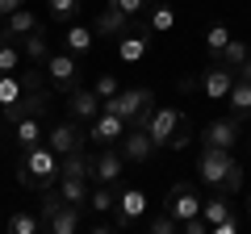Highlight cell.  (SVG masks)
I'll list each match as a JSON object with an SVG mask.
<instances>
[{
	"label": "cell",
	"instance_id": "cell-3",
	"mask_svg": "<svg viewBox=\"0 0 251 234\" xmlns=\"http://www.w3.org/2000/svg\"><path fill=\"white\" fill-rule=\"evenodd\" d=\"M100 109L117 113L126 126H143L147 130V117L155 113V92L151 88H117L109 100H100Z\"/></svg>",
	"mask_w": 251,
	"mask_h": 234
},
{
	"label": "cell",
	"instance_id": "cell-20",
	"mask_svg": "<svg viewBox=\"0 0 251 234\" xmlns=\"http://www.w3.org/2000/svg\"><path fill=\"white\" fill-rule=\"evenodd\" d=\"M17 46H21V54H25L29 63H38V67H42L46 59H50V38H46V29H42V25H38V29H29V34L21 38Z\"/></svg>",
	"mask_w": 251,
	"mask_h": 234
},
{
	"label": "cell",
	"instance_id": "cell-30",
	"mask_svg": "<svg viewBox=\"0 0 251 234\" xmlns=\"http://www.w3.org/2000/svg\"><path fill=\"white\" fill-rule=\"evenodd\" d=\"M247 54H251V46L243 42V38H230V42H226V50L218 54V63H222V67H230V71H234V67H239L243 59H247Z\"/></svg>",
	"mask_w": 251,
	"mask_h": 234
},
{
	"label": "cell",
	"instance_id": "cell-33",
	"mask_svg": "<svg viewBox=\"0 0 251 234\" xmlns=\"http://www.w3.org/2000/svg\"><path fill=\"white\" fill-rule=\"evenodd\" d=\"M21 92H25V88H21L17 71H4V75H0V109H4V105H13V100H17Z\"/></svg>",
	"mask_w": 251,
	"mask_h": 234
},
{
	"label": "cell",
	"instance_id": "cell-11",
	"mask_svg": "<svg viewBox=\"0 0 251 234\" xmlns=\"http://www.w3.org/2000/svg\"><path fill=\"white\" fill-rule=\"evenodd\" d=\"M138 25H147V21H138V17H126L122 9L105 4V9L97 13V21H92V34H97V38H122V34H130V29H138Z\"/></svg>",
	"mask_w": 251,
	"mask_h": 234
},
{
	"label": "cell",
	"instance_id": "cell-42",
	"mask_svg": "<svg viewBox=\"0 0 251 234\" xmlns=\"http://www.w3.org/2000/svg\"><path fill=\"white\" fill-rule=\"evenodd\" d=\"M0 75H4V71H0Z\"/></svg>",
	"mask_w": 251,
	"mask_h": 234
},
{
	"label": "cell",
	"instance_id": "cell-31",
	"mask_svg": "<svg viewBox=\"0 0 251 234\" xmlns=\"http://www.w3.org/2000/svg\"><path fill=\"white\" fill-rule=\"evenodd\" d=\"M147 230H151V234H180V222H176V217H172L168 213V209H159V213H155V217H147Z\"/></svg>",
	"mask_w": 251,
	"mask_h": 234
},
{
	"label": "cell",
	"instance_id": "cell-24",
	"mask_svg": "<svg viewBox=\"0 0 251 234\" xmlns=\"http://www.w3.org/2000/svg\"><path fill=\"white\" fill-rule=\"evenodd\" d=\"M226 105H230V117L247 121L251 117V80H239V75H234V88L226 92Z\"/></svg>",
	"mask_w": 251,
	"mask_h": 234
},
{
	"label": "cell",
	"instance_id": "cell-2",
	"mask_svg": "<svg viewBox=\"0 0 251 234\" xmlns=\"http://www.w3.org/2000/svg\"><path fill=\"white\" fill-rule=\"evenodd\" d=\"M17 184L29 192H42V188H54L59 184V151H50L46 142L21 151V163H17Z\"/></svg>",
	"mask_w": 251,
	"mask_h": 234
},
{
	"label": "cell",
	"instance_id": "cell-19",
	"mask_svg": "<svg viewBox=\"0 0 251 234\" xmlns=\"http://www.w3.org/2000/svg\"><path fill=\"white\" fill-rule=\"evenodd\" d=\"M63 46H67L75 59H84V54H92V46H97V34H92V25L72 21V25H67V34H63Z\"/></svg>",
	"mask_w": 251,
	"mask_h": 234
},
{
	"label": "cell",
	"instance_id": "cell-5",
	"mask_svg": "<svg viewBox=\"0 0 251 234\" xmlns=\"http://www.w3.org/2000/svg\"><path fill=\"white\" fill-rule=\"evenodd\" d=\"M46 80H50V88L54 92H67L72 88H80V59H75L72 50H50V59H46Z\"/></svg>",
	"mask_w": 251,
	"mask_h": 234
},
{
	"label": "cell",
	"instance_id": "cell-13",
	"mask_svg": "<svg viewBox=\"0 0 251 234\" xmlns=\"http://www.w3.org/2000/svg\"><path fill=\"white\" fill-rule=\"evenodd\" d=\"M239 134H243V121H239V117H218V121H209V126L201 130V146H222V151H234Z\"/></svg>",
	"mask_w": 251,
	"mask_h": 234
},
{
	"label": "cell",
	"instance_id": "cell-23",
	"mask_svg": "<svg viewBox=\"0 0 251 234\" xmlns=\"http://www.w3.org/2000/svg\"><path fill=\"white\" fill-rule=\"evenodd\" d=\"M29 29H38V17H34V9H25V4L4 17V38H9V42H21Z\"/></svg>",
	"mask_w": 251,
	"mask_h": 234
},
{
	"label": "cell",
	"instance_id": "cell-39",
	"mask_svg": "<svg viewBox=\"0 0 251 234\" xmlns=\"http://www.w3.org/2000/svg\"><path fill=\"white\" fill-rule=\"evenodd\" d=\"M25 0H0V17H9V13H17Z\"/></svg>",
	"mask_w": 251,
	"mask_h": 234
},
{
	"label": "cell",
	"instance_id": "cell-32",
	"mask_svg": "<svg viewBox=\"0 0 251 234\" xmlns=\"http://www.w3.org/2000/svg\"><path fill=\"white\" fill-rule=\"evenodd\" d=\"M4 226H9L13 234H38V230H42V217H38V213H13Z\"/></svg>",
	"mask_w": 251,
	"mask_h": 234
},
{
	"label": "cell",
	"instance_id": "cell-35",
	"mask_svg": "<svg viewBox=\"0 0 251 234\" xmlns=\"http://www.w3.org/2000/svg\"><path fill=\"white\" fill-rule=\"evenodd\" d=\"M21 59H25V54H21L17 42H0V71H17Z\"/></svg>",
	"mask_w": 251,
	"mask_h": 234
},
{
	"label": "cell",
	"instance_id": "cell-8",
	"mask_svg": "<svg viewBox=\"0 0 251 234\" xmlns=\"http://www.w3.org/2000/svg\"><path fill=\"white\" fill-rule=\"evenodd\" d=\"M163 209H168L176 222H188V217L201 213V192L193 188L188 180H176V184L168 188V197H163Z\"/></svg>",
	"mask_w": 251,
	"mask_h": 234
},
{
	"label": "cell",
	"instance_id": "cell-22",
	"mask_svg": "<svg viewBox=\"0 0 251 234\" xmlns=\"http://www.w3.org/2000/svg\"><path fill=\"white\" fill-rule=\"evenodd\" d=\"M46 138V126H42V117H21L17 126H13V142L21 146V151H29V146H38Z\"/></svg>",
	"mask_w": 251,
	"mask_h": 234
},
{
	"label": "cell",
	"instance_id": "cell-25",
	"mask_svg": "<svg viewBox=\"0 0 251 234\" xmlns=\"http://www.w3.org/2000/svg\"><path fill=\"white\" fill-rule=\"evenodd\" d=\"M147 29H151V34H172V29H176V9L155 0L151 9H147Z\"/></svg>",
	"mask_w": 251,
	"mask_h": 234
},
{
	"label": "cell",
	"instance_id": "cell-40",
	"mask_svg": "<svg viewBox=\"0 0 251 234\" xmlns=\"http://www.w3.org/2000/svg\"><path fill=\"white\" fill-rule=\"evenodd\" d=\"M0 42H9V38H4V17H0Z\"/></svg>",
	"mask_w": 251,
	"mask_h": 234
},
{
	"label": "cell",
	"instance_id": "cell-36",
	"mask_svg": "<svg viewBox=\"0 0 251 234\" xmlns=\"http://www.w3.org/2000/svg\"><path fill=\"white\" fill-rule=\"evenodd\" d=\"M117 88H122V84H117V75H109V71H105V75H97V80H92V92H97L100 100H109V96H113Z\"/></svg>",
	"mask_w": 251,
	"mask_h": 234
},
{
	"label": "cell",
	"instance_id": "cell-29",
	"mask_svg": "<svg viewBox=\"0 0 251 234\" xmlns=\"http://www.w3.org/2000/svg\"><path fill=\"white\" fill-rule=\"evenodd\" d=\"M230 29H226V25H209L205 29V50H209V63H218V54H222L226 50V42H230Z\"/></svg>",
	"mask_w": 251,
	"mask_h": 234
},
{
	"label": "cell",
	"instance_id": "cell-6",
	"mask_svg": "<svg viewBox=\"0 0 251 234\" xmlns=\"http://www.w3.org/2000/svg\"><path fill=\"white\" fill-rule=\"evenodd\" d=\"M50 100H54V88H34V92H21L13 105H4L0 113H4V121L9 126H17L21 117H46L50 113Z\"/></svg>",
	"mask_w": 251,
	"mask_h": 234
},
{
	"label": "cell",
	"instance_id": "cell-34",
	"mask_svg": "<svg viewBox=\"0 0 251 234\" xmlns=\"http://www.w3.org/2000/svg\"><path fill=\"white\" fill-rule=\"evenodd\" d=\"M59 205H63L59 188H42V205H38V217H42V230H46V222H50V217L59 213Z\"/></svg>",
	"mask_w": 251,
	"mask_h": 234
},
{
	"label": "cell",
	"instance_id": "cell-17",
	"mask_svg": "<svg viewBox=\"0 0 251 234\" xmlns=\"http://www.w3.org/2000/svg\"><path fill=\"white\" fill-rule=\"evenodd\" d=\"M97 113H100V96L92 88H72V92H67V117H75V121L88 126Z\"/></svg>",
	"mask_w": 251,
	"mask_h": 234
},
{
	"label": "cell",
	"instance_id": "cell-16",
	"mask_svg": "<svg viewBox=\"0 0 251 234\" xmlns=\"http://www.w3.org/2000/svg\"><path fill=\"white\" fill-rule=\"evenodd\" d=\"M234 88V71L222 63H209L205 71H201V92H205L209 100H226V92Z\"/></svg>",
	"mask_w": 251,
	"mask_h": 234
},
{
	"label": "cell",
	"instance_id": "cell-7",
	"mask_svg": "<svg viewBox=\"0 0 251 234\" xmlns=\"http://www.w3.org/2000/svg\"><path fill=\"white\" fill-rule=\"evenodd\" d=\"M42 142L50 146V151H59V155H72V151H84V146H88V130H84V121L67 117V121H54V126L46 130Z\"/></svg>",
	"mask_w": 251,
	"mask_h": 234
},
{
	"label": "cell",
	"instance_id": "cell-1",
	"mask_svg": "<svg viewBox=\"0 0 251 234\" xmlns=\"http://www.w3.org/2000/svg\"><path fill=\"white\" fill-rule=\"evenodd\" d=\"M197 176H201V184H209L214 192H226V197H234L243 188V163L222 146H201Z\"/></svg>",
	"mask_w": 251,
	"mask_h": 234
},
{
	"label": "cell",
	"instance_id": "cell-27",
	"mask_svg": "<svg viewBox=\"0 0 251 234\" xmlns=\"http://www.w3.org/2000/svg\"><path fill=\"white\" fill-rule=\"evenodd\" d=\"M230 213H234V205H230V197H226V192H214L209 201H201V217H205L209 226H218L222 217H230Z\"/></svg>",
	"mask_w": 251,
	"mask_h": 234
},
{
	"label": "cell",
	"instance_id": "cell-38",
	"mask_svg": "<svg viewBox=\"0 0 251 234\" xmlns=\"http://www.w3.org/2000/svg\"><path fill=\"white\" fill-rule=\"evenodd\" d=\"M188 142H193V126H188V117H184V121L176 126V134L168 138V146H172V151H184Z\"/></svg>",
	"mask_w": 251,
	"mask_h": 234
},
{
	"label": "cell",
	"instance_id": "cell-18",
	"mask_svg": "<svg viewBox=\"0 0 251 234\" xmlns=\"http://www.w3.org/2000/svg\"><path fill=\"white\" fill-rule=\"evenodd\" d=\"M84 209H88V205H67V201H63L59 213L46 222V234H75L84 226Z\"/></svg>",
	"mask_w": 251,
	"mask_h": 234
},
{
	"label": "cell",
	"instance_id": "cell-37",
	"mask_svg": "<svg viewBox=\"0 0 251 234\" xmlns=\"http://www.w3.org/2000/svg\"><path fill=\"white\" fill-rule=\"evenodd\" d=\"M109 4H113V9H122L126 17H138V13H147L155 4V0H109Z\"/></svg>",
	"mask_w": 251,
	"mask_h": 234
},
{
	"label": "cell",
	"instance_id": "cell-26",
	"mask_svg": "<svg viewBox=\"0 0 251 234\" xmlns=\"http://www.w3.org/2000/svg\"><path fill=\"white\" fill-rule=\"evenodd\" d=\"M113 205H117V184H92V192H88L92 213H113Z\"/></svg>",
	"mask_w": 251,
	"mask_h": 234
},
{
	"label": "cell",
	"instance_id": "cell-41",
	"mask_svg": "<svg viewBox=\"0 0 251 234\" xmlns=\"http://www.w3.org/2000/svg\"><path fill=\"white\" fill-rule=\"evenodd\" d=\"M247 222H251V201H247Z\"/></svg>",
	"mask_w": 251,
	"mask_h": 234
},
{
	"label": "cell",
	"instance_id": "cell-14",
	"mask_svg": "<svg viewBox=\"0 0 251 234\" xmlns=\"http://www.w3.org/2000/svg\"><path fill=\"white\" fill-rule=\"evenodd\" d=\"M147 50H151V29L147 25H138V29H130V34L117 38V59H122V63H143Z\"/></svg>",
	"mask_w": 251,
	"mask_h": 234
},
{
	"label": "cell",
	"instance_id": "cell-12",
	"mask_svg": "<svg viewBox=\"0 0 251 234\" xmlns=\"http://www.w3.org/2000/svg\"><path fill=\"white\" fill-rule=\"evenodd\" d=\"M117 146H122L126 163H138V167H147V163L155 159V138L147 134L143 126H130V130H126V138H122Z\"/></svg>",
	"mask_w": 251,
	"mask_h": 234
},
{
	"label": "cell",
	"instance_id": "cell-4",
	"mask_svg": "<svg viewBox=\"0 0 251 234\" xmlns=\"http://www.w3.org/2000/svg\"><path fill=\"white\" fill-rule=\"evenodd\" d=\"M147 217V192L138 184H117V205H113V230H134Z\"/></svg>",
	"mask_w": 251,
	"mask_h": 234
},
{
	"label": "cell",
	"instance_id": "cell-9",
	"mask_svg": "<svg viewBox=\"0 0 251 234\" xmlns=\"http://www.w3.org/2000/svg\"><path fill=\"white\" fill-rule=\"evenodd\" d=\"M122 171H126L122 146H97V155H92V184H122Z\"/></svg>",
	"mask_w": 251,
	"mask_h": 234
},
{
	"label": "cell",
	"instance_id": "cell-10",
	"mask_svg": "<svg viewBox=\"0 0 251 234\" xmlns=\"http://www.w3.org/2000/svg\"><path fill=\"white\" fill-rule=\"evenodd\" d=\"M126 130H130V126H126L117 113L100 109V113L88 121V142H92V146H117V142L126 138Z\"/></svg>",
	"mask_w": 251,
	"mask_h": 234
},
{
	"label": "cell",
	"instance_id": "cell-21",
	"mask_svg": "<svg viewBox=\"0 0 251 234\" xmlns=\"http://www.w3.org/2000/svg\"><path fill=\"white\" fill-rule=\"evenodd\" d=\"M59 197L67 201V205H88V192H92V180H84V176H59Z\"/></svg>",
	"mask_w": 251,
	"mask_h": 234
},
{
	"label": "cell",
	"instance_id": "cell-15",
	"mask_svg": "<svg viewBox=\"0 0 251 234\" xmlns=\"http://www.w3.org/2000/svg\"><path fill=\"white\" fill-rule=\"evenodd\" d=\"M180 121H184V113H180V109H155L151 117H147V134L155 138V146H168V138L176 134V126Z\"/></svg>",
	"mask_w": 251,
	"mask_h": 234
},
{
	"label": "cell",
	"instance_id": "cell-28",
	"mask_svg": "<svg viewBox=\"0 0 251 234\" xmlns=\"http://www.w3.org/2000/svg\"><path fill=\"white\" fill-rule=\"evenodd\" d=\"M46 9H50V17L59 21V25H72V21L80 17L84 0H46Z\"/></svg>",
	"mask_w": 251,
	"mask_h": 234
}]
</instances>
